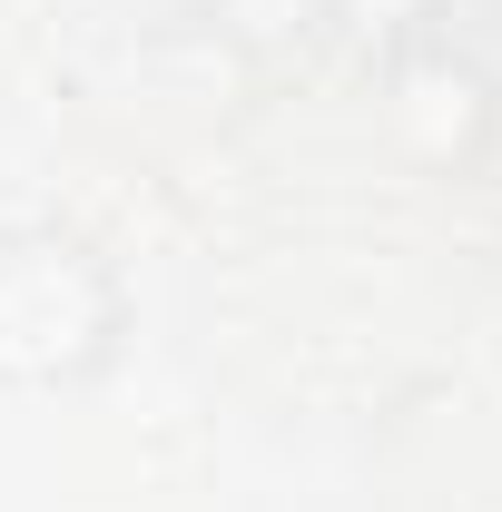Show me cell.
<instances>
[{
  "label": "cell",
  "instance_id": "cell-1",
  "mask_svg": "<svg viewBox=\"0 0 502 512\" xmlns=\"http://www.w3.org/2000/svg\"><path fill=\"white\" fill-rule=\"evenodd\" d=\"M119 286L79 237H10L0 247V375L20 384H79L109 365Z\"/></svg>",
  "mask_w": 502,
  "mask_h": 512
}]
</instances>
